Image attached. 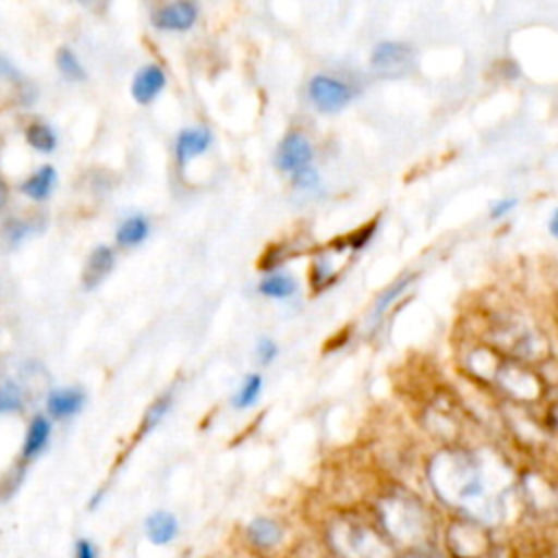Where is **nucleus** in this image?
I'll use <instances>...</instances> for the list:
<instances>
[{
	"label": "nucleus",
	"instance_id": "f3484780",
	"mask_svg": "<svg viewBox=\"0 0 558 558\" xmlns=\"http://www.w3.org/2000/svg\"><path fill=\"white\" fill-rule=\"evenodd\" d=\"M54 185H57V168L50 166V163H44L39 168H35L22 183H20V192L35 201V203H41V201H48L54 192Z\"/></svg>",
	"mask_w": 558,
	"mask_h": 558
},
{
	"label": "nucleus",
	"instance_id": "423d86ee",
	"mask_svg": "<svg viewBox=\"0 0 558 558\" xmlns=\"http://www.w3.org/2000/svg\"><path fill=\"white\" fill-rule=\"evenodd\" d=\"M447 545L456 558H486L493 549V541L484 525L462 519L449 527Z\"/></svg>",
	"mask_w": 558,
	"mask_h": 558
},
{
	"label": "nucleus",
	"instance_id": "6e6552de",
	"mask_svg": "<svg viewBox=\"0 0 558 558\" xmlns=\"http://www.w3.org/2000/svg\"><path fill=\"white\" fill-rule=\"evenodd\" d=\"M312 161H314V148H312L310 140L299 131L286 133L275 150L277 170H281L290 177L310 168Z\"/></svg>",
	"mask_w": 558,
	"mask_h": 558
},
{
	"label": "nucleus",
	"instance_id": "cd10ccee",
	"mask_svg": "<svg viewBox=\"0 0 558 558\" xmlns=\"http://www.w3.org/2000/svg\"><path fill=\"white\" fill-rule=\"evenodd\" d=\"M318 170L314 168V166H310V168H305V170H301V172H296V174H292V183L296 185V187H301V190H314L316 185H318Z\"/></svg>",
	"mask_w": 558,
	"mask_h": 558
},
{
	"label": "nucleus",
	"instance_id": "dca6fc26",
	"mask_svg": "<svg viewBox=\"0 0 558 558\" xmlns=\"http://www.w3.org/2000/svg\"><path fill=\"white\" fill-rule=\"evenodd\" d=\"M144 534L157 547L170 545L179 536V519H177V514L170 512V510H153L144 519Z\"/></svg>",
	"mask_w": 558,
	"mask_h": 558
},
{
	"label": "nucleus",
	"instance_id": "a211bd4d",
	"mask_svg": "<svg viewBox=\"0 0 558 558\" xmlns=\"http://www.w3.org/2000/svg\"><path fill=\"white\" fill-rule=\"evenodd\" d=\"M150 233V222L144 214H131L126 216L118 229H116V244L124 246V248H133L140 246Z\"/></svg>",
	"mask_w": 558,
	"mask_h": 558
},
{
	"label": "nucleus",
	"instance_id": "f03ea898",
	"mask_svg": "<svg viewBox=\"0 0 558 558\" xmlns=\"http://www.w3.org/2000/svg\"><path fill=\"white\" fill-rule=\"evenodd\" d=\"M377 521L390 545L423 547L432 534V517L427 506L403 488H390L377 499Z\"/></svg>",
	"mask_w": 558,
	"mask_h": 558
},
{
	"label": "nucleus",
	"instance_id": "b1692460",
	"mask_svg": "<svg viewBox=\"0 0 558 558\" xmlns=\"http://www.w3.org/2000/svg\"><path fill=\"white\" fill-rule=\"evenodd\" d=\"M26 403L24 390L15 379H0V414L22 412Z\"/></svg>",
	"mask_w": 558,
	"mask_h": 558
},
{
	"label": "nucleus",
	"instance_id": "ddd939ff",
	"mask_svg": "<svg viewBox=\"0 0 558 558\" xmlns=\"http://www.w3.org/2000/svg\"><path fill=\"white\" fill-rule=\"evenodd\" d=\"M50 436H52V421L46 414H35L24 434V442L20 451L22 464H28L35 458H39L50 445Z\"/></svg>",
	"mask_w": 558,
	"mask_h": 558
},
{
	"label": "nucleus",
	"instance_id": "393cba45",
	"mask_svg": "<svg viewBox=\"0 0 558 558\" xmlns=\"http://www.w3.org/2000/svg\"><path fill=\"white\" fill-rule=\"evenodd\" d=\"M412 279H414V275H403L392 286H388V290L379 294V299H377V303L373 307V318H379L399 299V294L405 292V288L412 283Z\"/></svg>",
	"mask_w": 558,
	"mask_h": 558
},
{
	"label": "nucleus",
	"instance_id": "7ed1b4c3",
	"mask_svg": "<svg viewBox=\"0 0 558 558\" xmlns=\"http://www.w3.org/2000/svg\"><path fill=\"white\" fill-rule=\"evenodd\" d=\"M336 558H392V545L381 530L353 514H342L327 527Z\"/></svg>",
	"mask_w": 558,
	"mask_h": 558
},
{
	"label": "nucleus",
	"instance_id": "20e7f679",
	"mask_svg": "<svg viewBox=\"0 0 558 558\" xmlns=\"http://www.w3.org/2000/svg\"><path fill=\"white\" fill-rule=\"evenodd\" d=\"M307 100L320 113H338L342 111L355 96L353 87L331 74H314L307 81Z\"/></svg>",
	"mask_w": 558,
	"mask_h": 558
},
{
	"label": "nucleus",
	"instance_id": "7c9ffc66",
	"mask_svg": "<svg viewBox=\"0 0 558 558\" xmlns=\"http://www.w3.org/2000/svg\"><path fill=\"white\" fill-rule=\"evenodd\" d=\"M399 558H442V556L427 547H414V549H405Z\"/></svg>",
	"mask_w": 558,
	"mask_h": 558
},
{
	"label": "nucleus",
	"instance_id": "72a5a7b5",
	"mask_svg": "<svg viewBox=\"0 0 558 558\" xmlns=\"http://www.w3.org/2000/svg\"><path fill=\"white\" fill-rule=\"evenodd\" d=\"M549 231H551V235L558 238V209H554V214L549 218Z\"/></svg>",
	"mask_w": 558,
	"mask_h": 558
},
{
	"label": "nucleus",
	"instance_id": "a878e982",
	"mask_svg": "<svg viewBox=\"0 0 558 558\" xmlns=\"http://www.w3.org/2000/svg\"><path fill=\"white\" fill-rule=\"evenodd\" d=\"M33 233V225L28 220H22V218H11L4 222L2 227V235L9 244H20L22 240H26L28 235Z\"/></svg>",
	"mask_w": 558,
	"mask_h": 558
},
{
	"label": "nucleus",
	"instance_id": "f257e3e1",
	"mask_svg": "<svg viewBox=\"0 0 558 558\" xmlns=\"http://www.w3.org/2000/svg\"><path fill=\"white\" fill-rule=\"evenodd\" d=\"M434 495L464 519L480 525L499 521L512 488L510 466L493 451L449 447L427 464Z\"/></svg>",
	"mask_w": 558,
	"mask_h": 558
},
{
	"label": "nucleus",
	"instance_id": "f8f14e48",
	"mask_svg": "<svg viewBox=\"0 0 558 558\" xmlns=\"http://www.w3.org/2000/svg\"><path fill=\"white\" fill-rule=\"evenodd\" d=\"M85 405V392L81 386H65V388H52L46 395V412L48 418H70L78 414Z\"/></svg>",
	"mask_w": 558,
	"mask_h": 558
},
{
	"label": "nucleus",
	"instance_id": "39448f33",
	"mask_svg": "<svg viewBox=\"0 0 558 558\" xmlns=\"http://www.w3.org/2000/svg\"><path fill=\"white\" fill-rule=\"evenodd\" d=\"M490 381L499 386L506 395H510L512 401H519V403L534 401L541 395V381L532 371H527L519 362L499 360Z\"/></svg>",
	"mask_w": 558,
	"mask_h": 558
},
{
	"label": "nucleus",
	"instance_id": "4be33fe9",
	"mask_svg": "<svg viewBox=\"0 0 558 558\" xmlns=\"http://www.w3.org/2000/svg\"><path fill=\"white\" fill-rule=\"evenodd\" d=\"M262 390H264V379H262V375H259V373H248V375L242 379V384L238 386V390H235V395H233V399H231V405H233L235 410H248V408H253V405L257 403Z\"/></svg>",
	"mask_w": 558,
	"mask_h": 558
},
{
	"label": "nucleus",
	"instance_id": "1a4fd4ad",
	"mask_svg": "<svg viewBox=\"0 0 558 558\" xmlns=\"http://www.w3.org/2000/svg\"><path fill=\"white\" fill-rule=\"evenodd\" d=\"M198 20V4L192 0H177V2H168L161 4L150 22L157 31H166V33H183L190 31Z\"/></svg>",
	"mask_w": 558,
	"mask_h": 558
},
{
	"label": "nucleus",
	"instance_id": "aec40b11",
	"mask_svg": "<svg viewBox=\"0 0 558 558\" xmlns=\"http://www.w3.org/2000/svg\"><path fill=\"white\" fill-rule=\"evenodd\" d=\"M24 140L26 144L41 153V155H50L54 153L57 144H59V137H57V131L48 124V122H31L24 131Z\"/></svg>",
	"mask_w": 558,
	"mask_h": 558
},
{
	"label": "nucleus",
	"instance_id": "2f4dec72",
	"mask_svg": "<svg viewBox=\"0 0 558 558\" xmlns=\"http://www.w3.org/2000/svg\"><path fill=\"white\" fill-rule=\"evenodd\" d=\"M0 78H17L15 65L7 57H0Z\"/></svg>",
	"mask_w": 558,
	"mask_h": 558
},
{
	"label": "nucleus",
	"instance_id": "5701e85b",
	"mask_svg": "<svg viewBox=\"0 0 558 558\" xmlns=\"http://www.w3.org/2000/svg\"><path fill=\"white\" fill-rule=\"evenodd\" d=\"M170 408H172V392L159 395V397L146 408V412H144V416H142V425H140L137 436L144 438L146 434H150V432L166 418V414L170 412Z\"/></svg>",
	"mask_w": 558,
	"mask_h": 558
},
{
	"label": "nucleus",
	"instance_id": "4468645a",
	"mask_svg": "<svg viewBox=\"0 0 558 558\" xmlns=\"http://www.w3.org/2000/svg\"><path fill=\"white\" fill-rule=\"evenodd\" d=\"M113 266H116V251L107 244H96L85 259L83 288L85 290L98 288L105 281V277L113 270Z\"/></svg>",
	"mask_w": 558,
	"mask_h": 558
},
{
	"label": "nucleus",
	"instance_id": "473e14b6",
	"mask_svg": "<svg viewBox=\"0 0 558 558\" xmlns=\"http://www.w3.org/2000/svg\"><path fill=\"white\" fill-rule=\"evenodd\" d=\"M7 203H9V185H7V181L0 177V211L7 207Z\"/></svg>",
	"mask_w": 558,
	"mask_h": 558
},
{
	"label": "nucleus",
	"instance_id": "bb28decb",
	"mask_svg": "<svg viewBox=\"0 0 558 558\" xmlns=\"http://www.w3.org/2000/svg\"><path fill=\"white\" fill-rule=\"evenodd\" d=\"M277 355H279V344H277L272 338L264 336V338L257 340V344H255V357H257V362H259L262 366L272 364V362L277 360Z\"/></svg>",
	"mask_w": 558,
	"mask_h": 558
},
{
	"label": "nucleus",
	"instance_id": "c85d7f7f",
	"mask_svg": "<svg viewBox=\"0 0 558 558\" xmlns=\"http://www.w3.org/2000/svg\"><path fill=\"white\" fill-rule=\"evenodd\" d=\"M519 205V201L514 198V196H504V198H499V201H495L493 205H490V218L493 220H501V218H506L508 214H512L514 211V207Z\"/></svg>",
	"mask_w": 558,
	"mask_h": 558
},
{
	"label": "nucleus",
	"instance_id": "9b49d317",
	"mask_svg": "<svg viewBox=\"0 0 558 558\" xmlns=\"http://www.w3.org/2000/svg\"><path fill=\"white\" fill-rule=\"evenodd\" d=\"M211 131L207 126H185L179 131L174 140V159L181 168H185L194 157L207 153L211 146Z\"/></svg>",
	"mask_w": 558,
	"mask_h": 558
},
{
	"label": "nucleus",
	"instance_id": "0eeeda50",
	"mask_svg": "<svg viewBox=\"0 0 558 558\" xmlns=\"http://www.w3.org/2000/svg\"><path fill=\"white\" fill-rule=\"evenodd\" d=\"M414 65V50L405 41H379L371 52V68L379 76L397 78L410 72Z\"/></svg>",
	"mask_w": 558,
	"mask_h": 558
},
{
	"label": "nucleus",
	"instance_id": "9d476101",
	"mask_svg": "<svg viewBox=\"0 0 558 558\" xmlns=\"http://www.w3.org/2000/svg\"><path fill=\"white\" fill-rule=\"evenodd\" d=\"M168 76L159 63L142 65L131 81V96L137 105H150L166 87Z\"/></svg>",
	"mask_w": 558,
	"mask_h": 558
},
{
	"label": "nucleus",
	"instance_id": "2eb2a0df",
	"mask_svg": "<svg viewBox=\"0 0 558 558\" xmlns=\"http://www.w3.org/2000/svg\"><path fill=\"white\" fill-rule=\"evenodd\" d=\"M244 534H246L248 545H253L255 549L268 551V549H275L283 541V525L272 517H253L246 523Z\"/></svg>",
	"mask_w": 558,
	"mask_h": 558
},
{
	"label": "nucleus",
	"instance_id": "c756f323",
	"mask_svg": "<svg viewBox=\"0 0 558 558\" xmlns=\"http://www.w3.org/2000/svg\"><path fill=\"white\" fill-rule=\"evenodd\" d=\"M72 558H98V547L92 538H76L72 547Z\"/></svg>",
	"mask_w": 558,
	"mask_h": 558
},
{
	"label": "nucleus",
	"instance_id": "6ab92c4d",
	"mask_svg": "<svg viewBox=\"0 0 558 558\" xmlns=\"http://www.w3.org/2000/svg\"><path fill=\"white\" fill-rule=\"evenodd\" d=\"M257 292L262 296H268V299H275V301H286V299H290L299 292V281L290 272L272 270L259 281Z\"/></svg>",
	"mask_w": 558,
	"mask_h": 558
},
{
	"label": "nucleus",
	"instance_id": "412c9836",
	"mask_svg": "<svg viewBox=\"0 0 558 558\" xmlns=\"http://www.w3.org/2000/svg\"><path fill=\"white\" fill-rule=\"evenodd\" d=\"M54 63H57L59 74H61L65 81H70V83H83V81L87 78L85 65L81 63L78 54H76L72 48H68V46H63V48L57 50Z\"/></svg>",
	"mask_w": 558,
	"mask_h": 558
}]
</instances>
